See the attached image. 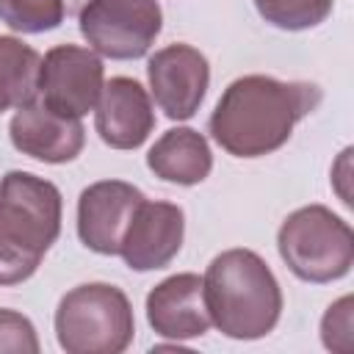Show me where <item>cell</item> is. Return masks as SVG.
Segmentation results:
<instances>
[{
	"mask_svg": "<svg viewBox=\"0 0 354 354\" xmlns=\"http://www.w3.org/2000/svg\"><path fill=\"white\" fill-rule=\"evenodd\" d=\"M321 88L307 80L243 75L221 91L207 130L224 152L263 158L288 144L293 127L321 105Z\"/></svg>",
	"mask_w": 354,
	"mask_h": 354,
	"instance_id": "cell-1",
	"label": "cell"
},
{
	"mask_svg": "<svg viewBox=\"0 0 354 354\" xmlns=\"http://www.w3.org/2000/svg\"><path fill=\"white\" fill-rule=\"evenodd\" d=\"M210 324L232 340L266 337L282 315V288L252 249L216 254L202 277Z\"/></svg>",
	"mask_w": 354,
	"mask_h": 354,
	"instance_id": "cell-2",
	"label": "cell"
},
{
	"mask_svg": "<svg viewBox=\"0 0 354 354\" xmlns=\"http://www.w3.org/2000/svg\"><path fill=\"white\" fill-rule=\"evenodd\" d=\"M61 191L30 171L0 180V285H19L36 274L61 235Z\"/></svg>",
	"mask_w": 354,
	"mask_h": 354,
	"instance_id": "cell-3",
	"label": "cell"
},
{
	"mask_svg": "<svg viewBox=\"0 0 354 354\" xmlns=\"http://www.w3.org/2000/svg\"><path fill=\"white\" fill-rule=\"evenodd\" d=\"M133 307L116 285L86 282L58 301L55 337L66 354H119L133 343Z\"/></svg>",
	"mask_w": 354,
	"mask_h": 354,
	"instance_id": "cell-4",
	"label": "cell"
},
{
	"mask_svg": "<svg viewBox=\"0 0 354 354\" xmlns=\"http://www.w3.org/2000/svg\"><path fill=\"white\" fill-rule=\"evenodd\" d=\"M277 249L285 266L313 285L343 279L354 266V232L346 218L324 205L293 210L279 224Z\"/></svg>",
	"mask_w": 354,
	"mask_h": 354,
	"instance_id": "cell-5",
	"label": "cell"
},
{
	"mask_svg": "<svg viewBox=\"0 0 354 354\" xmlns=\"http://www.w3.org/2000/svg\"><path fill=\"white\" fill-rule=\"evenodd\" d=\"M77 22L97 55L133 61L147 55L155 44L163 28V11L158 0H88Z\"/></svg>",
	"mask_w": 354,
	"mask_h": 354,
	"instance_id": "cell-6",
	"label": "cell"
},
{
	"mask_svg": "<svg viewBox=\"0 0 354 354\" xmlns=\"http://www.w3.org/2000/svg\"><path fill=\"white\" fill-rule=\"evenodd\" d=\"M105 86L102 58L91 47L58 44L44 53L36 80V97L58 116L83 119L97 108Z\"/></svg>",
	"mask_w": 354,
	"mask_h": 354,
	"instance_id": "cell-7",
	"label": "cell"
},
{
	"mask_svg": "<svg viewBox=\"0 0 354 354\" xmlns=\"http://www.w3.org/2000/svg\"><path fill=\"white\" fill-rule=\"evenodd\" d=\"M147 77L158 108L171 122H185L199 111L207 94L210 64L196 47L177 41L155 50L147 64Z\"/></svg>",
	"mask_w": 354,
	"mask_h": 354,
	"instance_id": "cell-8",
	"label": "cell"
},
{
	"mask_svg": "<svg viewBox=\"0 0 354 354\" xmlns=\"http://www.w3.org/2000/svg\"><path fill=\"white\" fill-rule=\"evenodd\" d=\"M185 238V216L174 202L141 199L119 243V257L133 271L166 268Z\"/></svg>",
	"mask_w": 354,
	"mask_h": 354,
	"instance_id": "cell-9",
	"label": "cell"
},
{
	"mask_svg": "<svg viewBox=\"0 0 354 354\" xmlns=\"http://www.w3.org/2000/svg\"><path fill=\"white\" fill-rule=\"evenodd\" d=\"M144 194L124 180H100L80 191L77 235L97 254H119L122 235Z\"/></svg>",
	"mask_w": 354,
	"mask_h": 354,
	"instance_id": "cell-10",
	"label": "cell"
},
{
	"mask_svg": "<svg viewBox=\"0 0 354 354\" xmlns=\"http://www.w3.org/2000/svg\"><path fill=\"white\" fill-rule=\"evenodd\" d=\"M14 149L41 163H69L83 152L86 130L80 119L58 116L39 97L17 108L8 124Z\"/></svg>",
	"mask_w": 354,
	"mask_h": 354,
	"instance_id": "cell-11",
	"label": "cell"
},
{
	"mask_svg": "<svg viewBox=\"0 0 354 354\" xmlns=\"http://www.w3.org/2000/svg\"><path fill=\"white\" fill-rule=\"evenodd\" d=\"M100 138L111 149H138L155 130V108L136 77H111L94 108Z\"/></svg>",
	"mask_w": 354,
	"mask_h": 354,
	"instance_id": "cell-12",
	"label": "cell"
},
{
	"mask_svg": "<svg viewBox=\"0 0 354 354\" xmlns=\"http://www.w3.org/2000/svg\"><path fill=\"white\" fill-rule=\"evenodd\" d=\"M147 321L160 337H171V340L202 337L210 329L202 277L183 271L160 279L147 293Z\"/></svg>",
	"mask_w": 354,
	"mask_h": 354,
	"instance_id": "cell-13",
	"label": "cell"
},
{
	"mask_svg": "<svg viewBox=\"0 0 354 354\" xmlns=\"http://www.w3.org/2000/svg\"><path fill=\"white\" fill-rule=\"evenodd\" d=\"M147 166L155 177L177 185H196L213 169L207 138L194 127L166 130L147 152Z\"/></svg>",
	"mask_w": 354,
	"mask_h": 354,
	"instance_id": "cell-14",
	"label": "cell"
},
{
	"mask_svg": "<svg viewBox=\"0 0 354 354\" xmlns=\"http://www.w3.org/2000/svg\"><path fill=\"white\" fill-rule=\"evenodd\" d=\"M41 55L17 36H0V116L36 100Z\"/></svg>",
	"mask_w": 354,
	"mask_h": 354,
	"instance_id": "cell-15",
	"label": "cell"
},
{
	"mask_svg": "<svg viewBox=\"0 0 354 354\" xmlns=\"http://www.w3.org/2000/svg\"><path fill=\"white\" fill-rule=\"evenodd\" d=\"M335 0H254L257 14L279 30H310L332 14Z\"/></svg>",
	"mask_w": 354,
	"mask_h": 354,
	"instance_id": "cell-16",
	"label": "cell"
},
{
	"mask_svg": "<svg viewBox=\"0 0 354 354\" xmlns=\"http://www.w3.org/2000/svg\"><path fill=\"white\" fill-rule=\"evenodd\" d=\"M64 0H0V19L17 33H44L64 22Z\"/></svg>",
	"mask_w": 354,
	"mask_h": 354,
	"instance_id": "cell-17",
	"label": "cell"
},
{
	"mask_svg": "<svg viewBox=\"0 0 354 354\" xmlns=\"http://www.w3.org/2000/svg\"><path fill=\"white\" fill-rule=\"evenodd\" d=\"M321 340L329 351H351L354 348V321H351V296H340L321 318Z\"/></svg>",
	"mask_w": 354,
	"mask_h": 354,
	"instance_id": "cell-18",
	"label": "cell"
},
{
	"mask_svg": "<svg viewBox=\"0 0 354 354\" xmlns=\"http://www.w3.org/2000/svg\"><path fill=\"white\" fill-rule=\"evenodd\" d=\"M0 351H17V354L39 351V335L28 315L0 307Z\"/></svg>",
	"mask_w": 354,
	"mask_h": 354,
	"instance_id": "cell-19",
	"label": "cell"
},
{
	"mask_svg": "<svg viewBox=\"0 0 354 354\" xmlns=\"http://www.w3.org/2000/svg\"><path fill=\"white\" fill-rule=\"evenodd\" d=\"M88 0H64V8H66V14H80V8L86 6Z\"/></svg>",
	"mask_w": 354,
	"mask_h": 354,
	"instance_id": "cell-20",
	"label": "cell"
}]
</instances>
